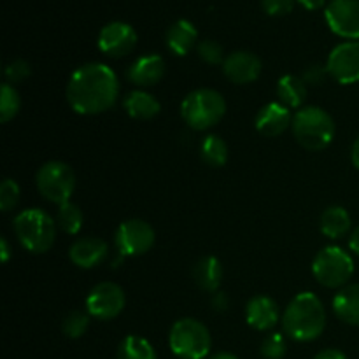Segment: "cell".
Returning <instances> with one entry per match:
<instances>
[{
    "mask_svg": "<svg viewBox=\"0 0 359 359\" xmlns=\"http://www.w3.org/2000/svg\"><path fill=\"white\" fill-rule=\"evenodd\" d=\"M328 69H326V65H312L309 67V69H305V72L302 74V79L305 81V84L307 86H316V84H321L325 83V79L328 77Z\"/></svg>",
    "mask_w": 359,
    "mask_h": 359,
    "instance_id": "obj_35",
    "label": "cell"
},
{
    "mask_svg": "<svg viewBox=\"0 0 359 359\" xmlns=\"http://www.w3.org/2000/svg\"><path fill=\"white\" fill-rule=\"evenodd\" d=\"M245 319H248V325L255 330L269 332V330L276 328L280 319L279 305L270 297L259 294V297L251 298L245 305Z\"/></svg>",
    "mask_w": 359,
    "mask_h": 359,
    "instance_id": "obj_17",
    "label": "cell"
},
{
    "mask_svg": "<svg viewBox=\"0 0 359 359\" xmlns=\"http://www.w3.org/2000/svg\"><path fill=\"white\" fill-rule=\"evenodd\" d=\"M349 249L354 252V255L359 256V226L354 228V231L349 237Z\"/></svg>",
    "mask_w": 359,
    "mask_h": 359,
    "instance_id": "obj_40",
    "label": "cell"
},
{
    "mask_svg": "<svg viewBox=\"0 0 359 359\" xmlns=\"http://www.w3.org/2000/svg\"><path fill=\"white\" fill-rule=\"evenodd\" d=\"M137 46V32L132 25L123 21H111L98 34V48L111 58H123Z\"/></svg>",
    "mask_w": 359,
    "mask_h": 359,
    "instance_id": "obj_13",
    "label": "cell"
},
{
    "mask_svg": "<svg viewBox=\"0 0 359 359\" xmlns=\"http://www.w3.org/2000/svg\"><path fill=\"white\" fill-rule=\"evenodd\" d=\"M207 359H238V358L235 356V354H231V353H216V354H212V356H209Z\"/></svg>",
    "mask_w": 359,
    "mask_h": 359,
    "instance_id": "obj_42",
    "label": "cell"
},
{
    "mask_svg": "<svg viewBox=\"0 0 359 359\" xmlns=\"http://www.w3.org/2000/svg\"><path fill=\"white\" fill-rule=\"evenodd\" d=\"M210 304H212L214 311L223 312V311H226L228 305H230V300H228L226 293H223V291H216V293H212Z\"/></svg>",
    "mask_w": 359,
    "mask_h": 359,
    "instance_id": "obj_36",
    "label": "cell"
},
{
    "mask_svg": "<svg viewBox=\"0 0 359 359\" xmlns=\"http://www.w3.org/2000/svg\"><path fill=\"white\" fill-rule=\"evenodd\" d=\"M165 76V60L160 55H144L128 69V81L135 86L149 88L160 83Z\"/></svg>",
    "mask_w": 359,
    "mask_h": 359,
    "instance_id": "obj_18",
    "label": "cell"
},
{
    "mask_svg": "<svg viewBox=\"0 0 359 359\" xmlns=\"http://www.w3.org/2000/svg\"><path fill=\"white\" fill-rule=\"evenodd\" d=\"M262 6L270 16H286L293 11L294 0H262Z\"/></svg>",
    "mask_w": 359,
    "mask_h": 359,
    "instance_id": "obj_34",
    "label": "cell"
},
{
    "mask_svg": "<svg viewBox=\"0 0 359 359\" xmlns=\"http://www.w3.org/2000/svg\"><path fill=\"white\" fill-rule=\"evenodd\" d=\"M168 346L181 359H207L212 346L210 332L203 323L193 318H182L172 325Z\"/></svg>",
    "mask_w": 359,
    "mask_h": 359,
    "instance_id": "obj_6",
    "label": "cell"
},
{
    "mask_svg": "<svg viewBox=\"0 0 359 359\" xmlns=\"http://www.w3.org/2000/svg\"><path fill=\"white\" fill-rule=\"evenodd\" d=\"M198 55L200 58L203 60L205 63H210V65H217V63L224 62V51L223 46L216 41H202L198 44Z\"/></svg>",
    "mask_w": 359,
    "mask_h": 359,
    "instance_id": "obj_32",
    "label": "cell"
},
{
    "mask_svg": "<svg viewBox=\"0 0 359 359\" xmlns=\"http://www.w3.org/2000/svg\"><path fill=\"white\" fill-rule=\"evenodd\" d=\"M286 339L280 333H270L269 337H265L259 347V353L265 359H283L286 356Z\"/></svg>",
    "mask_w": 359,
    "mask_h": 359,
    "instance_id": "obj_30",
    "label": "cell"
},
{
    "mask_svg": "<svg viewBox=\"0 0 359 359\" xmlns=\"http://www.w3.org/2000/svg\"><path fill=\"white\" fill-rule=\"evenodd\" d=\"M198 32L196 27L188 20H179L168 28L167 32V48L175 56H186L196 46Z\"/></svg>",
    "mask_w": 359,
    "mask_h": 359,
    "instance_id": "obj_20",
    "label": "cell"
},
{
    "mask_svg": "<svg viewBox=\"0 0 359 359\" xmlns=\"http://www.w3.org/2000/svg\"><path fill=\"white\" fill-rule=\"evenodd\" d=\"M90 318L91 316L84 311H72L70 314H67L62 325L65 337H69V339L83 337L90 326Z\"/></svg>",
    "mask_w": 359,
    "mask_h": 359,
    "instance_id": "obj_29",
    "label": "cell"
},
{
    "mask_svg": "<svg viewBox=\"0 0 359 359\" xmlns=\"http://www.w3.org/2000/svg\"><path fill=\"white\" fill-rule=\"evenodd\" d=\"M312 273L321 286L342 290L354 273V259L337 245L323 248L312 262Z\"/></svg>",
    "mask_w": 359,
    "mask_h": 359,
    "instance_id": "obj_7",
    "label": "cell"
},
{
    "mask_svg": "<svg viewBox=\"0 0 359 359\" xmlns=\"http://www.w3.org/2000/svg\"><path fill=\"white\" fill-rule=\"evenodd\" d=\"M156 241L154 228L142 219H128L116 231V248L121 256L146 255Z\"/></svg>",
    "mask_w": 359,
    "mask_h": 359,
    "instance_id": "obj_10",
    "label": "cell"
},
{
    "mask_svg": "<svg viewBox=\"0 0 359 359\" xmlns=\"http://www.w3.org/2000/svg\"><path fill=\"white\" fill-rule=\"evenodd\" d=\"M314 359H347V356L339 349H325L316 354Z\"/></svg>",
    "mask_w": 359,
    "mask_h": 359,
    "instance_id": "obj_37",
    "label": "cell"
},
{
    "mask_svg": "<svg viewBox=\"0 0 359 359\" xmlns=\"http://www.w3.org/2000/svg\"><path fill=\"white\" fill-rule=\"evenodd\" d=\"M118 97V76L105 63H84L74 70L67 83V102L77 114H102L116 104Z\"/></svg>",
    "mask_w": 359,
    "mask_h": 359,
    "instance_id": "obj_1",
    "label": "cell"
},
{
    "mask_svg": "<svg viewBox=\"0 0 359 359\" xmlns=\"http://www.w3.org/2000/svg\"><path fill=\"white\" fill-rule=\"evenodd\" d=\"M226 114V100L223 95L210 88H198L191 91L181 104V116L193 130L212 128Z\"/></svg>",
    "mask_w": 359,
    "mask_h": 359,
    "instance_id": "obj_4",
    "label": "cell"
},
{
    "mask_svg": "<svg viewBox=\"0 0 359 359\" xmlns=\"http://www.w3.org/2000/svg\"><path fill=\"white\" fill-rule=\"evenodd\" d=\"M21 109V98L16 88L9 83L2 84L0 90V121L7 123L18 116Z\"/></svg>",
    "mask_w": 359,
    "mask_h": 359,
    "instance_id": "obj_28",
    "label": "cell"
},
{
    "mask_svg": "<svg viewBox=\"0 0 359 359\" xmlns=\"http://www.w3.org/2000/svg\"><path fill=\"white\" fill-rule=\"evenodd\" d=\"M20 186L14 179H4L0 184V209L9 212L20 202Z\"/></svg>",
    "mask_w": 359,
    "mask_h": 359,
    "instance_id": "obj_31",
    "label": "cell"
},
{
    "mask_svg": "<svg viewBox=\"0 0 359 359\" xmlns=\"http://www.w3.org/2000/svg\"><path fill=\"white\" fill-rule=\"evenodd\" d=\"M123 105H125L126 112H128L133 119H142V121L153 119L154 116L160 114L161 111V104L158 102V98L144 90L130 91L125 97Z\"/></svg>",
    "mask_w": 359,
    "mask_h": 359,
    "instance_id": "obj_22",
    "label": "cell"
},
{
    "mask_svg": "<svg viewBox=\"0 0 359 359\" xmlns=\"http://www.w3.org/2000/svg\"><path fill=\"white\" fill-rule=\"evenodd\" d=\"M0 258H2V263H7L11 258V248L6 237L0 238Z\"/></svg>",
    "mask_w": 359,
    "mask_h": 359,
    "instance_id": "obj_38",
    "label": "cell"
},
{
    "mask_svg": "<svg viewBox=\"0 0 359 359\" xmlns=\"http://www.w3.org/2000/svg\"><path fill=\"white\" fill-rule=\"evenodd\" d=\"M294 139L309 151H321L332 144L335 137V121L325 109L318 105H305L293 116Z\"/></svg>",
    "mask_w": 359,
    "mask_h": 359,
    "instance_id": "obj_3",
    "label": "cell"
},
{
    "mask_svg": "<svg viewBox=\"0 0 359 359\" xmlns=\"http://www.w3.org/2000/svg\"><path fill=\"white\" fill-rule=\"evenodd\" d=\"M56 221L42 209H27L14 217V233L27 251L48 252L56 241Z\"/></svg>",
    "mask_w": 359,
    "mask_h": 359,
    "instance_id": "obj_5",
    "label": "cell"
},
{
    "mask_svg": "<svg viewBox=\"0 0 359 359\" xmlns=\"http://www.w3.org/2000/svg\"><path fill=\"white\" fill-rule=\"evenodd\" d=\"M291 123H293L291 109H287L280 102H270V104L263 105L255 119L256 130L265 137L280 135L290 128Z\"/></svg>",
    "mask_w": 359,
    "mask_h": 359,
    "instance_id": "obj_15",
    "label": "cell"
},
{
    "mask_svg": "<svg viewBox=\"0 0 359 359\" xmlns=\"http://www.w3.org/2000/svg\"><path fill=\"white\" fill-rule=\"evenodd\" d=\"M326 328V311L321 298L311 291L297 294L283 314V330L297 342H311Z\"/></svg>",
    "mask_w": 359,
    "mask_h": 359,
    "instance_id": "obj_2",
    "label": "cell"
},
{
    "mask_svg": "<svg viewBox=\"0 0 359 359\" xmlns=\"http://www.w3.org/2000/svg\"><path fill=\"white\" fill-rule=\"evenodd\" d=\"M330 77L340 84L359 81V41H346L332 49L326 62Z\"/></svg>",
    "mask_w": 359,
    "mask_h": 359,
    "instance_id": "obj_11",
    "label": "cell"
},
{
    "mask_svg": "<svg viewBox=\"0 0 359 359\" xmlns=\"http://www.w3.org/2000/svg\"><path fill=\"white\" fill-rule=\"evenodd\" d=\"M353 221L351 214L344 207L332 205L323 212L321 216V231L330 238H342L351 231Z\"/></svg>",
    "mask_w": 359,
    "mask_h": 359,
    "instance_id": "obj_24",
    "label": "cell"
},
{
    "mask_svg": "<svg viewBox=\"0 0 359 359\" xmlns=\"http://www.w3.org/2000/svg\"><path fill=\"white\" fill-rule=\"evenodd\" d=\"M109 256L107 242L97 237L77 238L69 249V258L79 269H95Z\"/></svg>",
    "mask_w": 359,
    "mask_h": 359,
    "instance_id": "obj_16",
    "label": "cell"
},
{
    "mask_svg": "<svg viewBox=\"0 0 359 359\" xmlns=\"http://www.w3.org/2000/svg\"><path fill=\"white\" fill-rule=\"evenodd\" d=\"M351 160H353V165L359 170V135L353 144V151H351Z\"/></svg>",
    "mask_w": 359,
    "mask_h": 359,
    "instance_id": "obj_41",
    "label": "cell"
},
{
    "mask_svg": "<svg viewBox=\"0 0 359 359\" xmlns=\"http://www.w3.org/2000/svg\"><path fill=\"white\" fill-rule=\"evenodd\" d=\"M297 2L302 4V6H304L305 9L318 11V9H321L323 6H325L326 0H297Z\"/></svg>",
    "mask_w": 359,
    "mask_h": 359,
    "instance_id": "obj_39",
    "label": "cell"
},
{
    "mask_svg": "<svg viewBox=\"0 0 359 359\" xmlns=\"http://www.w3.org/2000/svg\"><path fill=\"white\" fill-rule=\"evenodd\" d=\"M30 65H28V62H25V60H14V62H11L9 65L6 67V77H7V83H21V81L27 79L28 76H30Z\"/></svg>",
    "mask_w": 359,
    "mask_h": 359,
    "instance_id": "obj_33",
    "label": "cell"
},
{
    "mask_svg": "<svg viewBox=\"0 0 359 359\" xmlns=\"http://www.w3.org/2000/svg\"><path fill=\"white\" fill-rule=\"evenodd\" d=\"M126 304L125 291L116 283H100L93 286L86 298V312L100 321L118 318Z\"/></svg>",
    "mask_w": 359,
    "mask_h": 359,
    "instance_id": "obj_9",
    "label": "cell"
},
{
    "mask_svg": "<svg viewBox=\"0 0 359 359\" xmlns=\"http://www.w3.org/2000/svg\"><path fill=\"white\" fill-rule=\"evenodd\" d=\"M193 279L198 284L200 290L207 293H216L219 291L221 280H223V265L216 256H205L193 269Z\"/></svg>",
    "mask_w": 359,
    "mask_h": 359,
    "instance_id": "obj_21",
    "label": "cell"
},
{
    "mask_svg": "<svg viewBox=\"0 0 359 359\" xmlns=\"http://www.w3.org/2000/svg\"><path fill=\"white\" fill-rule=\"evenodd\" d=\"M277 98L287 109H302L305 97H307V84L302 76L286 74L277 81Z\"/></svg>",
    "mask_w": 359,
    "mask_h": 359,
    "instance_id": "obj_23",
    "label": "cell"
},
{
    "mask_svg": "<svg viewBox=\"0 0 359 359\" xmlns=\"http://www.w3.org/2000/svg\"><path fill=\"white\" fill-rule=\"evenodd\" d=\"M200 154L209 167L219 168L228 161V146L221 137L207 135L200 146Z\"/></svg>",
    "mask_w": 359,
    "mask_h": 359,
    "instance_id": "obj_26",
    "label": "cell"
},
{
    "mask_svg": "<svg viewBox=\"0 0 359 359\" xmlns=\"http://www.w3.org/2000/svg\"><path fill=\"white\" fill-rule=\"evenodd\" d=\"M223 72L231 83H255L262 74V60L251 51H233L224 58Z\"/></svg>",
    "mask_w": 359,
    "mask_h": 359,
    "instance_id": "obj_14",
    "label": "cell"
},
{
    "mask_svg": "<svg viewBox=\"0 0 359 359\" xmlns=\"http://www.w3.org/2000/svg\"><path fill=\"white\" fill-rule=\"evenodd\" d=\"M83 210L72 202H67L60 205L58 212H56V224L62 231L69 235H77L83 228Z\"/></svg>",
    "mask_w": 359,
    "mask_h": 359,
    "instance_id": "obj_27",
    "label": "cell"
},
{
    "mask_svg": "<svg viewBox=\"0 0 359 359\" xmlns=\"http://www.w3.org/2000/svg\"><path fill=\"white\" fill-rule=\"evenodd\" d=\"M333 312L346 325L359 326V283L347 284L335 294Z\"/></svg>",
    "mask_w": 359,
    "mask_h": 359,
    "instance_id": "obj_19",
    "label": "cell"
},
{
    "mask_svg": "<svg viewBox=\"0 0 359 359\" xmlns=\"http://www.w3.org/2000/svg\"><path fill=\"white\" fill-rule=\"evenodd\" d=\"M118 359H158L149 340L130 335L121 340L118 347Z\"/></svg>",
    "mask_w": 359,
    "mask_h": 359,
    "instance_id": "obj_25",
    "label": "cell"
},
{
    "mask_svg": "<svg viewBox=\"0 0 359 359\" xmlns=\"http://www.w3.org/2000/svg\"><path fill=\"white\" fill-rule=\"evenodd\" d=\"M333 34L349 41L359 39V0H332L325 11Z\"/></svg>",
    "mask_w": 359,
    "mask_h": 359,
    "instance_id": "obj_12",
    "label": "cell"
},
{
    "mask_svg": "<svg viewBox=\"0 0 359 359\" xmlns=\"http://www.w3.org/2000/svg\"><path fill=\"white\" fill-rule=\"evenodd\" d=\"M35 182L39 193L48 202L63 205L70 202V196L76 189V174L72 167L63 161H48L37 170Z\"/></svg>",
    "mask_w": 359,
    "mask_h": 359,
    "instance_id": "obj_8",
    "label": "cell"
}]
</instances>
